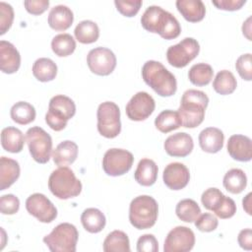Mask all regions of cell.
<instances>
[{"mask_svg": "<svg viewBox=\"0 0 252 252\" xmlns=\"http://www.w3.org/2000/svg\"><path fill=\"white\" fill-rule=\"evenodd\" d=\"M242 32L243 34L248 38V40H251V17H248L247 20L242 25Z\"/></svg>", "mask_w": 252, "mask_h": 252, "instance_id": "49", "label": "cell"}, {"mask_svg": "<svg viewBox=\"0 0 252 252\" xmlns=\"http://www.w3.org/2000/svg\"><path fill=\"white\" fill-rule=\"evenodd\" d=\"M81 222L88 232L97 233L104 228L106 220L104 215L98 209L88 208L82 213Z\"/></svg>", "mask_w": 252, "mask_h": 252, "instance_id": "27", "label": "cell"}, {"mask_svg": "<svg viewBox=\"0 0 252 252\" xmlns=\"http://www.w3.org/2000/svg\"><path fill=\"white\" fill-rule=\"evenodd\" d=\"M20 176V165L17 160L1 157L0 158V190L9 188Z\"/></svg>", "mask_w": 252, "mask_h": 252, "instance_id": "25", "label": "cell"}, {"mask_svg": "<svg viewBox=\"0 0 252 252\" xmlns=\"http://www.w3.org/2000/svg\"><path fill=\"white\" fill-rule=\"evenodd\" d=\"M195 244V234L187 226L178 225L166 235L163 245L164 252H188Z\"/></svg>", "mask_w": 252, "mask_h": 252, "instance_id": "14", "label": "cell"}, {"mask_svg": "<svg viewBox=\"0 0 252 252\" xmlns=\"http://www.w3.org/2000/svg\"><path fill=\"white\" fill-rule=\"evenodd\" d=\"M114 4L117 11L125 17H134L140 10L143 2L141 0H115Z\"/></svg>", "mask_w": 252, "mask_h": 252, "instance_id": "42", "label": "cell"}, {"mask_svg": "<svg viewBox=\"0 0 252 252\" xmlns=\"http://www.w3.org/2000/svg\"><path fill=\"white\" fill-rule=\"evenodd\" d=\"M222 196H223V194L221 193V191L220 189L212 187L203 192V194L201 196V202L207 210L213 212L214 209L220 202Z\"/></svg>", "mask_w": 252, "mask_h": 252, "instance_id": "40", "label": "cell"}, {"mask_svg": "<svg viewBox=\"0 0 252 252\" xmlns=\"http://www.w3.org/2000/svg\"><path fill=\"white\" fill-rule=\"evenodd\" d=\"M134 161L132 153L127 150L112 148L105 152L102 158V168L107 175L120 176L127 173Z\"/></svg>", "mask_w": 252, "mask_h": 252, "instance_id": "11", "label": "cell"}, {"mask_svg": "<svg viewBox=\"0 0 252 252\" xmlns=\"http://www.w3.org/2000/svg\"><path fill=\"white\" fill-rule=\"evenodd\" d=\"M142 27L154 33H158L162 38L170 40L179 36L181 27L177 19L159 6H149L141 17Z\"/></svg>", "mask_w": 252, "mask_h": 252, "instance_id": "1", "label": "cell"}, {"mask_svg": "<svg viewBox=\"0 0 252 252\" xmlns=\"http://www.w3.org/2000/svg\"><path fill=\"white\" fill-rule=\"evenodd\" d=\"M164 184L171 190H181L187 186L190 180V172L181 162L167 164L162 173Z\"/></svg>", "mask_w": 252, "mask_h": 252, "instance_id": "16", "label": "cell"}, {"mask_svg": "<svg viewBox=\"0 0 252 252\" xmlns=\"http://www.w3.org/2000/svg\"><path fill=\"white\" fill-rule=\"evenodd\" d=\"M178 12L191 23H197L205 18L206 7L201 0H177L175 2Z\"/></svg>", "mask_w": 252, "mask_h": 252, "instance_id": "22", "label": "cell"}, {"mask_svg": "<svg viewBox=\"0 0 252 252\" xmlns=\"http://www.w3.org/2000/svg\"><path fill=\"white\" fill-rule=\"evenodd\" d=\"M142 77L160 96H171L176 93L177 82L174 75L158 61H147L142 67Z\"/></svg>", "mask_w": 252, "mask_h": 252, "instance_id": "3", "label": "cell"}, {"mask_svg": "<svg viewBox=\"0 0 252 252\" xmlns=\"http://www.w3.org/2000/svg\"><path fill=\"white\" fill-rule=\"evenodd\" d=\"M158 165L150 158H142L135 170V180L142 186H152L158 178Z\"/></svg>", "mask_w": 252, "mask_h": 252, "instance_id": "26", "label": "cell"}, {"mask_svg": "<svg viewBox=\"0 0 252 252\" xmlns=\"http://www.w3.org/2000/svg\"><path fill=\"white\" fill-rule=\"evenodd\" d=\"M32 74L39 82H50L57 75V65L50 58H38L32 65Z\"/></svg>", "mask_w": 252, "mask_h": 252, "instance_id": "28", "label": "cell"}, {"mask_svg": "<svg viewBox=\"0 0 252 252\" xmlns=\"http://www.w3.org/2000/svg\"><path fill=\"white\" fill-rule=\"evenodd\" d=\"M26 209L30 215L40 222H51L57 217V209L52 202L41 193H33L26 200Z\"/></svg>", "mask_w": 252, "mask_h": 252, "instance_id": "13", "label": "cell"}, {"mask_svg": "<svg viewBox=\"0 0 252 252\" xmlns=\"http://www.w3.org/2000/svg\"><path fill=\"white\" fill-rule=\"evenodd\" d=\"M76 113V105L73 99L64 94H57L50 98L48 110L45 114L46 124L54 131L63 130Z\"/></svg>", "mask_w": 252, "mask_h": 252, "instance_id": "6", "label": "cell"}, {"mask_svg": "<svg viewBox=\"0 0 252 252\" xmlns=\"http://www.w3.org/2000/svg\"><path fill=\"white\" fill-rule=\"evenodd\" d=\"M235 68L239 76L245 81L252 80V56L251 53H245L240 55L236 62Z\"/></svg>", "mask_w": 252, "mask_h": 252, "instance_id": "39", "label": "cell"}, {"mask_svg": "<svg viewBox=\"0 0 252 252\" xmlns=\"http://www.w3.org/2000/svg\"><path fill=\"white\" fill-rule=\"evenodd\" d=\"M167 155L175 158H184L191 154L194 143L192 137L185 132H178L168 136L163 144Z\"/></svg>", "mask_w": 252, "mask_h": 252, "instance_id": "17", "label": "cell"}, {"mask_svg": "<svg viewBox=\"0 0 252 252\" xmlns=\"http://www.w3.org/2000/svg\"><path fill=\"white\" fill-rule=\"evenodd\" d=\"M78 157V146L75 142L66 140L58 144L53 150L52 158L56 165L67 166L72 164Z\"/></svg>", "mask_w": 252, "mask_h": 252, "instance_id": "23", "label": "cell"}, {"mask_svg": "<svg viewBox=\"0 0 252 252\" xmlns=\"http://www.w3.org/2000/svg\"><path fill=\"white\" fill-rule=\"evenodd\" d=\"M74 34L79 42L90 44L97 40L99 36V29L96 23L91 20H85L76 26Z\"/></svg>", "mask_w": 252, "mask_h": 252, "instance_id": "30", "label": "cell"}, {"mask_svg": "<svg viewBox=\"0 0 252 252\" xmlns=\"http://www.w3.org/2000/svg\"><path fill=\"white\" fill-rule=\"evenodd\" d=\"M215 215L220 219H229L233 217L236 213V205L235 202L227 197V196H222L219 205L214 209L213 211Z\"/></svg>", "mask_w": 252, "mask_h": 252, "instance_id": "38", "label": "cell"}, {"mask_svg": "<svg viewBox=\"0 0 252 252\" xmlns=\"http://www.w3.org/2000/svg\"><path fill=\"white\" fill-rule=\"evenodd\" d=\"M48 188L58 199L67 200L77 197L81 193L82 183L72 169L67 166H60L49 175Z\"/></svg>", "mask_w": 252, "mask_h": 252, "instance_id": "5", "label": "cell"}, {"mask_svg": "<svg viewBox=\"0 0 252 252\" xmlns=\"http://www.w3.org/2000/svg\"><path fill=\"white\" fill-rule=\"evenodd\" d=\"M158 215L157 201L149 195L134 198L129 207V220L137 229H147L155 225Z\"/></svg>", "mask_w": 252, "mask_h": 252, "instance_id": "4", "label": "cell"}, {"mask_svg": "<svg viewBox=\"0 0 252 252\" xmlns=\"http://www.w3.org/2000/svg\"><path fill=\"white\" fill-rule=\"evenodd\" d=\"M227 153L238 161H249L252 158L251 139L244 135L235 134L229 137L227 141Z\"/></svg>", "mask_w": 252, "mask_h": 252, "instance_id": "18", "label": "cell"}, {"mask_svg": "<svg viewBox=\"0 0 252 252\" xmlns=\"http://www.w3.org/2000/svg\"><path fill=\"white\" fill-rule=\"evenodd\" d=\"M198 139L199 145L204 152L216 154L223 147L224 135L219 128L208 127L200 132Z\"/></svg>", "mask_w": 252, "mask_h": 252, "instance_id": "20", "label": "cell"}, {"mask_svg": "<svg viewBox=\"0 0 252 252\" xmlns=\"http://www.w3.org/2000/svg\"><path fill=\"white\" fill-rule=\"evenodd\" d=\"M47 21L51 29L62 32L68 30L72 26L74 15L69 7L65 5H57L51 8Z\"/></svg>", "mask_w": 252, "mask_h": 252, "instance_id": "21", "label": "cell"}, {"mask_svg": "<svg viewBox=\"0 0 252 252\" xmlns=\"http://www.w3.org/2000/svg\"><path fill=\"white\" fill-rule=\"evenodd\" d=\"M87 63L94 74L107 76L111 74L116 67V56L110 49L99 46L89 51Z\"/></svg>", "mask_w": 252, "mask_h": 252, "instance_id": "12", "label": "cell"}, {"mask_svg": "<svg viewBox=\"0 0 252 252\" xmlns=\"http://www.w3.org/2000/svg\"><path fill=\"white\" fill-rule=\"evenodd\" d=\"M212 3L220 10L236 11L246 3V0H212Z\"/></svg>", "mask_w": 252, "mask_h": 252, "instance_id": "47", "label": "cell"}, {"mask_svg": "<svg viewBox=\"0 0 252 252\" xmlns=\"http://www.w3.org/2000/svg\"><path fill=\"white\" fill-rule=\"evenodd\" d=\"M20 200L13 194H6L0 198V211L3 215H14L19 211Z\"/></svg>", "mask_w": 252, "mask_h": 252, "instance_id": "44", "label": "cell"}, {"mask_svg": "<svg viewBox=\"0 0 252 252\" xmlns=\"http://www.w3.org/2000/svg\"><path fill=\"white\" fill-rule=\"evenodd\" d=\"M219 225V220L211 213H204L200 215L195 220V226L203 232L214 231Z\"/></svg>", "mask_w": 252, "mask_h": 252, "instance_id": "43", "label": "cell"}, {"mask_svg": "<svg viewBox=\"0 0 252 252\" xmlns=\"http://www.w3.org/2000/svg\"><path fill=\"white\" fill-rule=\"evenodd\" d=\"M199 51V42L193 37H185L177 44L168 47L166 59L171 66L183 68L197 57Z\"/></svg>", "mask_w": 252, "mask_h": 252, "instance_id": "10", "label": "cell"}, {"mask_svg": "<svg viewBox=\"0 0 252 252\" xmlns=\"http://www.w3.org/2000/svg\"><path fill=\"white\" fill-rule=\"evenodd\" d=\"M175 213L182 221L193 222L201 215V209L194 200L183 199L177 203Z\"/></svg>", "mask_w": 252, "mask_h": 252, "instance_id": "37", "label": "cell"}, {"mask_svg": "<svg viewBox=\"0 0 252 252\" xmlns=\"http://www.w3.org/2000/svg\"><path fill=\"white\" fill-rule=\"evenodd\" d=\"M78 238L79 232L76 226L69 222H62L43 237V242L52 252H75Z\"/></svg>", "mask_w": 252, "mask_h": 252, "instance_id": "7", "label": "cell"}, {"mask_svg": "<svg viewBox=\"0 0 252 252\" xmlns=\"http://www.w3.org/2000/svg\"><path fill=\"white\" fill-rule=\"evenodd\" d=\"M251 193H248L242 200V205H243V209L245 210V212L248 215H251Z\"/></svg>", "mask_w": 252, "mask_h": 252, "instance_id": "50", "label": "cell"}, {"mask_svg": "<svg viewBox=\"0 0 252 252\" xmlns=\"http://www.w3.org/2000/svg\"><path fill=\"white\" fill-rule=\"evenodd\" d=\"M222 184L228 192L232 194H239L246 188V174L240 168H231L224 174Z\"/></svg>", "mask_w": 252, "mask_h": 252, "instance_id": "29", "label": "cell"}, {"mask_svg": "<svg viewBox=\"0 0 252 252\" xmlns=\"http://www.w3.org/2000/svg\"><path fill=\"white\" fill-rule=\"evenodd\" d=\"M137 251L138 252H158V242L154 234H144L141 235L137 241Z\"/></svg>", "mask_w": 252, "mask_h": 252, "instance_id": "45", "label": "cell"}, {"mask_svg": "<svg viewBox=\"0 0 252 252\" xmlns=\"http://www.w3.org/2000/svg\"><path fill=\"white\" fill-rule=\"evenodd\" d=\"M237 87V82L234 75L228 70L220 71L213 82L214 90L221 94L226 95L232 94Z\"/></svg>", "mask_w": 252, "mask_h": 252, "instance_id": "34", "label": "cell"}, {"mask_svg": "<svg viewBox=\"0 0 252 252\" xmlns=\"http://www.w3.org/2000/svg\"><path fill=\"white\" fill-rule=\"evenodd\" d=\"M21 65L18 49L9 41H0V69L5 74L16 73Z\"/></svg>", "mask_w": 252, "mask_h": 252, "instance_id": "19", "label": "cell"}, {"mask_svg": "<svg viewBox=\"0 0 252 252\" xmlns=\"http://www.w3.org/2000/svg\"><path fill=\"white\" fill-rule=\"evenodd\" d=\"M97 131L108 139L117 137L121 131L120 109L113 101H104L100 103L96 111Z\"/></svg>", "mask_w": 252, "mask_h": 252, "instance_id": "8", "label": "cell"}, {"mask_svg": "<svg viewBox=\"0 0 252 252\" xmlns=\"http://www.w3.org/2000/svg\"><path fill=\"white\" fill-rule=\"evenodd\" d=\"M105 252H129L130 242L128 235L122 230H113L107 234L103 241Z\"/></svg>", "mask_w": 252, "mask_h": 252, "instance_id": "31", "label": "cell"}, {"mask_svg": "<svg viewBox=\"0 0 252 252\" xmlns=\"http://www.w3.org/2000/svg\"><path fill=\"white\" fill-rule=\"evenodd\" d=\"M10 115L14 122L20 125H27L34 120L35 109L27 101H18L11 107Z\"/></svg>", "mask_w": 252, "mask_h": 252, "instance_id": "32", "label": "cell"}, {"mask_svg": "<svg viewBox=\"0 0 252 252\" xmlns=\"http://www.w3.org/2000/svg\"><path fill=\"white\" fill-rule=\"evenodd\" d=\"M26 142L32 158L38 163H46L52 152L50 135L38 126L30 128L26 133Z\"/></svg>", "mask_w": 252, "mask_h": 252, "instance_id": "9", "label": "cell"}, {"mask_svg": "<svg viewBox=\"0 0 252 252\" xmlns=\"http://www.w3.org/2000/svg\"><path fill=\"white\" fill-rule=\"evenodd\" d=\"M51 49L59 57L71 55L76 49V41L69 33H59L51 40Z\"/></svg>", "mask_w": 252, "mask_h": 252, "instance_id": "36", "label": "cell"}, {"mask_svg": "<svg viewBox=\"0 0 252 252\" xmlns=\"http://www.w3.org/2000/svg\"><path fill=\"white\" fill-rule=\"evenodd\" d=\"M214 70L211 65L207 63L194 64L188 72L189 81L198 87L207 86L213 79Z\"/></svg>", "mask_w": 252, "mask_h": 252, "instance_id": "33", "label": "cell"}, {"mask_svg": "<svg viewBox=\"0 0 252 252\" xmlns=\"http://www.w3.org/2000/svg\"><path fill=\"white\" fill-rule=\"evenodd\" d=\"M237 241L239 246L244 250L252 249V230L251 228H245L240 230L237 236Z\"/></svg>", "mask_w": 252, "mask_h": 252, "instance_id": "48", "label": "cell"}, {"mask_svg": "<svg viewBox=\"0 0 252 252\" xmlns=\"http://www.w3.org/2000/svg\"><path fill=\"white\" fill-rule=\"evenodd\" d=\"M26 143V138L23 132L16 127H6L1 131L2 148L10 153H20Z\"/></svg>", "mask_w": 252, "mask_h": 252, "instance_id": "24", "label": "cell"}, {"mask_svg": "<svg viewBox=\"0 0 252 252\" xmlns=\"http://www.w3.org/2000/svg\"><path fill=\"white\" fill-rule=\"evenodd\" d=\"M26 10L32 15H40L45 12L49 6L48 0H26L24 1Z\"/></svg>", "mask_w": 252, "mask_h": 252, "instance_id": "46", "label": "cell"}, {"mask_svg": "<svg viewBox=\"0 0 252 252\" xmlns=\"http://www.w3.org/2000/svg\"><path fill=\"white\" fill-rule=\"evenodd\" d=\"M156 102L151 94L146 92H138L126 104V114L130 120H146L155 110Z\"/></svg>", "mask_w": 252, "mask_h": 252, "instance_id": "15", "label": "cell"}, {"mask_svg": "<svg viewBox=\"0 0 252 252\" xmlns=\"http://www.w3.org/2000/svg\"><path fill=\"white\" fill-rule=\"evenodd\" d=\"M155 126L161 133H168L179 128L181 120L178 112L170 109L161 111L155 119Z\"/></svg>", "mask_w": 252, "mask_h": 252, "instance_id": "35", "label": "cell"}, {"mask_svg": "<svg viewBox=\"0 0 252 252\" xmlns=\"http://www.w3.org/2000/svg\"><path fill=\"white\" fill-rule=\"evenodd\" d=\"M14 20L13 7L6 3L0 2V34H4L12 26Z\"/></svg>", "mask_w": 252, "mask_h": 252, "instance_id": "41", "label": "cell"}, {"mask_svg": "<svg viewBox=\"0 0 252 252\" xmlns=\"http://www.w3.org/2000/svg\"><path fill=\"white\" fill-rule=\"evenodd\" d=\"M209 103L208 95L198 90H187L183 93L180 106L177 110L181 120V126L195 128L205 118V110Z\"/></svg>", "mask_w": 252, "mask_h": 252, "instance_id": "2", "label": "cell"}]
</instances>
